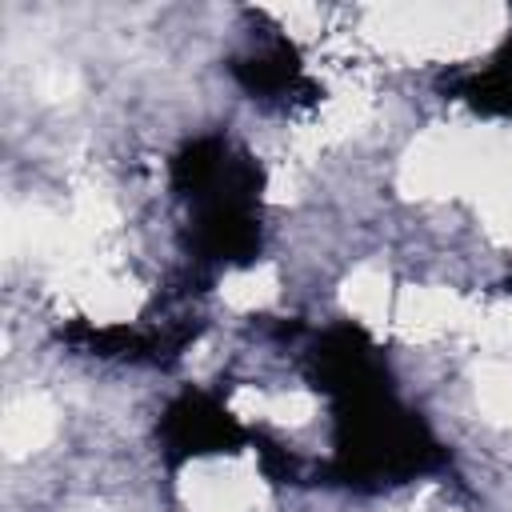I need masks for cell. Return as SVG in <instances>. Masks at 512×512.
Instances as JSON below:
<instances>
[{"label":"cell","instance_id":"obj_7","mask_svg":"<svg viewBox=\"0 0 512 512\" xmlns=\"http://www.w3.org/2000/svg\"><path fill=\"white\" fill-rule=\"evenodd\" d=\"M340 300H344V308L356 316V320H364V324H372V328H380V324H388L392 320V284H388V272L380 268V264H360V268H352L348 276H344V284H340Z\"/></svg>","mask_w":512,"mask_h":512},{"label":"cell","instance_id":"obj_4","mask_svg":"<svg viewBox=\"0 0 512 512\" xmlns=\"http://www.w3.org/2000/svg\"><path fill=\"white\" fill-rule=\"evenodd\" d=\"M60 292L92 320L112 324V320H128L140 308V288L124 276H116L112 268L96 264V260H80L64 272H56Z\"/></svg>","mask_w":512,"mask_h":512},{"label":"cell","instance_id":"obj_8","mask_svg":"<svg viewBox=\"0 0 512 512\" xmlns=\"http://www.w3.org/2000/svg\"><path fill=\"white\" fill-rule=\"evenodd\" d=\"M476 404L492 424L512 428V364L504 356H484L476 364Z\"/></svg>","mask_w":512,"mask_h":512},{"label":"cell","instance_id":"obj_10","mask_svg":"<svg viewBox=\"0 0 512 512\" xmlns=\"http://www.w3.org/2000/svg\"><path fill=\"white\" fill-rule=\"evenodd\" d=\"M464 332H468L488 356H500L504 348H512V300H496V304H488V308H476V304H472Z\"/></svg>","mask_w":512,"mask_h":512},{"label":"cell","instance_id":"obj_6","mask_svg":"<svg viewBox=\"0 0 512 512\" xmlns=\"http://www.w3.org/2000/svg\"><path fill=\"white\" fill-rule=\"evenodd\" d=\"M52 436H56V408H52L48 396L24 392L20 400H12V404L4 408L0 440H4V452H8L12 460L40 452Z\"/></svg>","mask_w":512,"mask_h":512},{"label":"cell","instance_id":"obj_15","mask_svg":"<svg viewBox=\"0 0 512 512\" xmlns=\"http://www.w3.org/2000/svg\"><path fill=\"white\" fill-rule=\"evenodd\" d=\"M272 200H292V192H296V176L288 172V168H280L276 176H272Z\"/></svg>","mask_w":512,"mask_h":512},{"label":"cell","instance_id":"obj_1","mask_svg":"<svg viewBox=\"0 0 512 512\" xmlns=\"http://www.w3.org/2000/svg\"><path fill=\"white\" fill-rule=\"evenodd\" d=\"M504 20L500 4H380L368 8L364 32L404 60H456L484 52L504 32Z\"/></svg>","mask_w":512,"mask_h":512},{"label":"cell","instance_id":"obj_5","mask_svg":"<svg viewBox=\"0 0 512 512\" xmlns=\"http://www.w3.org/2000/svg\"><path fill=\"white\" fill-rule=\"evenodd\" d=\"M472 304L452 288H404L392 308V324L404 340H436L444 332H464Z\"/></svg>","mask_w":512,"mask_h":512},{"label":"cell","instance_id":"obj_11","mask_svg":"<svg viewBox=\"0 0 512 512\" xmlns=\"http://www.w3.org/2000/svg\"><path fill=\"white\" fill-rule=\"evenodd\" d=\"M476 204H480V216H484L488 236H492L496 244L512 248V184H504V188L480 196Z\"/></svg>","mask_w":512,"mask_h":512},{"label":"cell","instance_id":"obj_12","mask_svg":"<svg viewBox=\"0 0 512 512\" xmlns=\"http://www.w3.org/2000/svg\"><path fill=\"white\" fill-rule=\"evenodd\" d=\"M316 416V400L308 392H276L264 400V420L272 424H288V428H300Z\"/></svg>","mask_w":512,"mask_h":512},{"label":"cell","instance_id":"obj_3","mask_svg":"<svg viewBox=\"0 0 512 512\" xmlns=\"http://www.w3.org/2000/svg\"><path fill=\"white\" fill-rule=\"evenodd\" d=\"M180 500L192 512H248L260 500V472L252 456H208L184 468Z\"/></svg>","mask_w":512,"mask_h":512},{"label":"cell","instance_id":"obj_9","mask_svg":"<svg viewBox=\"0 0 512 512\" xmlns=\"http://www.w3.org/2000/svg\"><path fill=\"white\" fill-rule=\"evenodd\" d=\"M220 296L236 312H256V308H268L280 296V276H276L272 264H256V268L224 276L220 280Z\"/></svg>","mask_w":512,"mask_h":512},{"label":"cell","instance_id":"obj_14","mask_svg":"<svg viewBox=\"0 0 512 512\" xmlns=\"http://www.w3.org/2000/svg\"><path fill=\"white\" fill-rule=\"evenodd\" d=\"M40 92H44L48 100H68V96L76 92V76L64 72V68H52V72L40 76Z\"/></svg>","mask_w":512,"mask_h":512},{"label":"cell","instance_id":"obj_13","mask_svg":"<svg viewBox=\"0 0 512 512\" xmlns=\"http://www.w3.org/2000/svg\"><path fill=\"white\" fill-rule=\"evenodd\" d=\"M264 400H268V392L236 388V396H232V412H236L240 420H264Z\"/></svg>","mask_w":512,"mask_h":512},{"label":"cell","instance_id":"obj_2","mask_svg":"<svg viewBox=\"0 0 512 512\" xmlns=\"http://www.w3.org/2000/svg\"><path fill=\"white\" fill-rule=\"evenodd\" d=\"M476 128H428L400 160V192L428 200L472 188Z\"/></svg>","mask_w":512,"mask_h":512}]
</instances>
